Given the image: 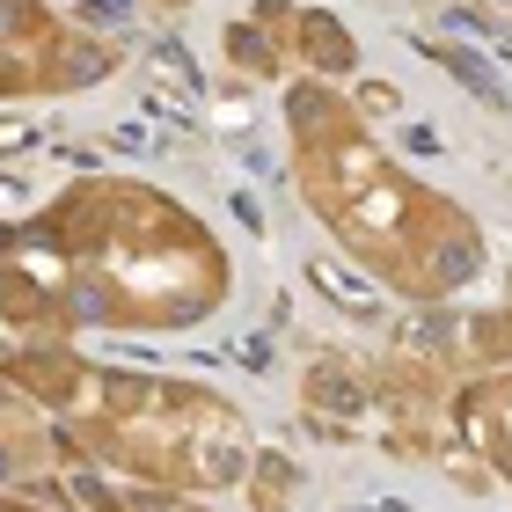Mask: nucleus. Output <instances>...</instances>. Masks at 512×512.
<instances>
[{
	"label": "nucleus",
	"mask_w": 512,
	"mask_h": 512,
	"mask_svg": "<svg viewBox=\"0 0 512 512\" xmlns=\"http://www.w3.org/2000/svg\"><path fill=\"white\" fill-rule=\"evenodd\" d=\"M220 52H227V66H235V74H249V81H278V74H286V59L271 52V37L256 30V22H227Z\"/></svg>",
	"instance_id": "obj_6"
},
{
	"label": "nucleus",
	"mask_w": 512,
	"mask_h": 512,
	"mask_svg": "<svg viewBox=\"0 0 512 512\" xmlns=\"http://www.w3.org/2000/svg\"><path fill=\"white\" fill-rule=\"evenodd\" d=\"M249 476H256V483H249V505H256V512H286L293 483H300L286 454H256V461H249Z\"/></svg>",
	"instance_id": "obj_7"
},
{
	"label": "nucleus",
	"mask_w": 512,
	"mask_h": 512,
	"mask_svg": "<svg viewBox=\"0 0 512 512\" xmlns=\"http://www.w3.org/2000/svg\"><path fill=\"white\" fill-rule=\"evenodd\" d=\"M227 300V256L154 183L88 176L30 220H0V315L22 344L74 330H183Z\"/></svg>",
	"instance_id": "obj_1"
},
{
	"label": "nucleus",
	"mask_w": 512,
	"mask_h": 512,
	"mask_svg": "<svg viewBox=\"0 0 512 512\" xmlns=\"http://www.w3.org/2000/svg\"><path fill=\"white\" fill-rule=\"evenodd\" d=\"M300 395H308V425L322 417V432H344L352 417H366V410H374V381H366L352 359H337V352H322V359L308 366Z\"/></svg>",
	"instance_id": "obj_4"
},
{
	"label": "nucleus",
	"mask_w": 512,
	"mask_h": 512,
	"mask_svg": "<svg viewBox=\"0 0 512 512\" xmlns=\"http://www.w3.org/2000/svg\"><path fill=\"white\" fill-rule=\"evenodd\" d=\"M308 278H315V286H337V264H308ZM344 308H352V315H374L381 300H366V293H352V286H344Z\"/></svg>",
	"instance_id": "obj_9"
},
{
	"label": "nucleus",
	"mask_w": 512,
	"mask_h": 512,
	"mask_svg": "<svg viewBox=\"0 0 512 512\" xmlns=\"http://www.w3.org/2000/svg\"><path fill=\"white\" fill-rule=\"evenodd\" d=\"M286 59L315 66L322 81H337V74H352V66H359V44H352V30H344L330 8H293V44H286Z\"/></svg>",
	"instance_id": "obj_5"
},
{
	"label": "nucleus",
	"mask_w": 512,
	"mask_h": 512,
	"mask_svg": "<svg viewBox=\"0 0 512 512\" xmlns=\"http://www.w3.org/2000/svg\"><path fill=\"white\" fill-rule=\"evenodd\" d=\"M154 8H191V0H154Z\"/></svg>",
	"instance_id": "obj_10"
},
{
	"label": "nucleus",
	"mask_w": 512,
	"mask_h": 512,
	"mask_svg": "<svg viewBox=\"0 0 512 512\" xmlns=\"http://www.w3.org/2000/svg\"><path fill=\"white\" fill-rule=\"evenodd\" d=\"M286 132H293V176H300L308 213L381 286H395L417 308H439L483 271V227L447 191H432L403 161H388L366 132V118L337 88L293 81Z\"/></svg>",
	"instance_id": "obj_2"
},
{
	"label": "nucleus",
	"mask_w": 512,
	"mask_h": 512,
	"mask_svg": "<svg viewBox=\"0 0 512 512\" xmlns=\"http://www.w3.org/2000/svg\"><path fill=\"white\" fill-rule=\"evenodd\" d=\"M352 110H359V118H395V110H403V96H395L388 81H374V88H359V103H352Z\"/></svg>",
	"instance_id": "obj_8"
},
{
	"label": "nucleus",
	"mask_w": 512,
	"mask_h": 512,
	"mask_svg": "<svg viewBox=\"0 0 512 512\" xmlns=\"http://www.w3.org/2000/svg\"><path fill=\"white\" fill-rule=\"evenodd\" d=\"M505 308H512V300H505Z\"/></svg>",
	"instance_id": "obj_11"
},
{
	"label": "nucleus",
	"mask_w": 512,
	"mask_h": 512,
	"mask_svg": "<svg viewBox=\"0 0 512 512\" xmlns=\"http://www.w3.org/2000/svg\"><path fill=\"white\" fill-rule=\"evenodd\" d=\"M118 74V52L52 15L44 0H0V96H66Z\"/></svg>",
	"instance_id": "obj_3"
}]
</instances>
